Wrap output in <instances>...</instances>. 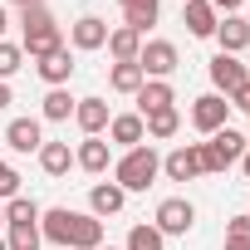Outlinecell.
Masks as SVG:
<instances>
[{
    "label": "cell",
    "instance_id": "cell-1",
    "mask_svg": "<svg viewBox=\"0 0 250 250\" xmlns=\"http://www.w3.org/2000/svg\"><path fill=\"white\" fill-rule=\"evenodd\" d=\"M157 177H162V157H157L152 143H138V147H128V152L113 162V182L128 191V196H133V191H147Z\"/></svg>",
    "mask_w": 250,
    "mask_h": 250
},
{
    "label": "cell",
    "instance_id": "cell-2",
    "mask_svg": "<svg viewBox=\"0 0 250 250\" xmlns=\"http://www.w3.org/2000/svg\"><path fill=\"white\" fill-rule=\"evenodd\" d=\"M20 30H25V40H20L25 59H44L49 49H59V44H64V30H59V20L49 15V5L20 10Z\"/></svg>",
    "mask_w": 250,
    "mask_h": 250
},
{
    "label": "cell",
    "instance_id": "cell-3",
    "mask_svg": "<svg viewBox=\"0 0 250 250\" xmlns=\"http://www.w3.org/2000/svg\"><path fill=\"white\" fill-rule=\"evenodd\" d=\"M245 147H250V138L235 133L230 123H226L221 133H211V138L201 143V172H226V167H235V162L245 157Z\"/></svg>",
    "mask_w": 250,
    "mask_h": 250
},
{
    "label": "cell",
    "instance_id": "cell-4",
    "mask_svg": "<svg viewBox=\"0 0 250 250\" xmlns=\"http://www.w3.org/2000/svg\"><path fill=\"white\" fill-rule=\"evenodd\" d=\"M206 74H211V93H221V98H235V93L250 83V74H245V64H240L235 54H216V59L206 64Z\"/></svg>",
    "mask_w": 250,
    "mask_h": 250
},
{
    "label": "cell",
    "instance_id": "cell-5",
    "mask_svg": "<svg viewBox=\"0 0 250 250\" xmlns=\"http://www.w3.org/2000/svg\"><path fill=\"white\" fill-rule=\"evenodd\" d=\"M177 64H182V54H177V44H172V40H147V44H143V54H138V69H143L147 79H172V74H177Z\"/></svg>",
    "mask_w": 250,
    "mask_h": 250
},
{
    "label": "cell",
    "instance_id": "cell-6",
    "mask_svg": "<svg viewBox=\"0 0 250 250\" xmlns=\"http://www.w3.org/2000/svg\"><path fill=\"white\" fill-rule=\"evenodd\" d=\"M226 118H230V98H221V93H201V98H191V128L196 133H221L226 128Z\"/></svg>",
    "mask_w": 250,
    "mask_h": 250
},
{
    "label": "cell",
    "instance_id": "cell-7",
    "mask_svg": "<svg viewBox=\"0 0 250 250\" xmlns=\"http://www.w3.org/2000/svg\"><path fill=\"white\" fill-rule=\"evenodd\" d=\"M162 177H167V182H196V177H206V172H201V143L172 147V152L162 157Z\"/></svg>",
    "mask_w": 250,
    "mask_h": 250
},
{
    "label": "cell",
    "instance_id": "cell-8",
    "mask_svg": "<svg viewBox=\"0 0 250 250\" xmlns=\"http://www.w3.org/2000/svg\"><path fill=\"white\" fill-rule=\"evenodd\" d=\"M152 226H157L162 235H187V230L196 226V206H191L187 196H167V201L157 206V216H152Z\"/></svg>",
    "mask_w": 250,
    "mask_h": 250
},
{
    "label": "cell",
    "instance_id": "cell-9",
    "mask_svg": "<svg viewBox=\"0 0 250 250\" xmlns=\"http://www.w3.org/2000/svg\"><path fill=\"white\" fill-rule=\"evenodd\" d=\"M5 147L10 152H40L44 147V123L40 118H10L5 123Z\"/></svg>",
    "mask_w": 250,
    "mask_h": 250
},
{
    "label": "cell",
    "instance_id": "cell-10",
    "mask_svg": "<svg viewBox=\"0 0 250 250\" xmlns=\"http://www.w3.org/2000/svg\"><path fill=\"white\" fill-rule=\"evenodd\" d=\"M74 123L83 128V138H103V133H108V123H113V113H108V103H103L98 93H88V98L74 103Z\"/></svg>",
    "mask_w": 250,
    "mask_h": 250
},
{
    "label": "cell",
    "instance_id": "cell-11",
    "mask_svg": "<svg viewBox=\"0 0 250 250\" xmlns=\"http://www.w3.org/2000/svg\"><path fill=\"white\" fill-rule=\"evenodd\" d=\"M216 44H221V54H245L250 49V20H240V15H221V25H216V35H211Z\"/></svg>",
    "mask_w": 250,
    "mask_h": 250
},
{
    "label": "cell",
    "instance_id": "cell-12",
    "mask_svg": "<svg viewBox=\"0 0 250 250\" xmlns=\"http://www.w3.org/2000/svg\"><path fill=\"white\" fill-rule=\"evenodd\" d=\"M133 98H138V118L162 113V108H177V88H172V79H147Z\"/></svg>",
    "mask_w": 250,
    "mask_h": 250
},
{
    "label": "cell",
    "instance_id": "cell-13",
    "mask_svg": "<svg viewBox=\"0 0 250 250\" xmlns=\"http://www.w3.org/2000/svg\"><path fill=\"white\" fill-rule=\"evenodd\" d=\"M108 162H113V143H108V138H83V143L74 147V167H83L88 177H103Z\"/></svg>",
    "mask_w": 250,
    "mask_h": 250
},
{
    "label": "cell",
    "instance_id": "cell-14",
    "mask_svg": "<svg viewBox=\"0 0 250 250\" xmlns=\"http://www.w3.org/2000/svg\"><path fill=\"white\" fill-rule=\"evenodd\" d=\"M69 44L74 49H103L108 44V20H98V15H79L74 25H69Z\"/></svg>",
    "mask_w": 250,
    "mask_h": 250
},
{
    "label": "cell",
    "instance_id": "cell-15",
    "mask_svg": "<svg viewBox=\"0 0 250 250\" xmlns=\"http://www.w3.org/2000/svg\"><path fill=\"white\" fill-rule=\"evenodd\" d=\"M35 69H40V79H44L49 88H64V83L74 79V49H69V44H59V49H49Z\"/></svg>",
    "mask_w": 250,
    "mask_h": 250
},
{
    "label": "cell",
    "instance_id": "cell-16",
    "mask_svg": "<svg viewBox=\"0 0 250 250\" xmlns=\"http://www.w3.org/2000/svg\"><path fill=\"white\" fill-rule=\"evenodd\" d=\"M108 143L113 147H138V143H147V128H143V118L138 113H113V123H108Z\"/></svg>",
    "mask_w": 250,
    "mask_h": 250
},
{
    "label": "cell",
    "instance_id": "cell-17",
    "mask_svg": "<svg viewBox=\"0 0 250 250\" xmlns=\"http://www.w3.org/2000/svg\"><path fill=\"white\" fill-rule=\"evenodd\" d=\"M40 235L59 250H69V235H74V211L69 206H54V211H40Z\"/></svg>",
    "mask_w": 250,
    "mask_h": 250
},
{
    "label": "cell",
    "instance_id": "cell-18",
    "mask_svg": "<svg viewBox=\"0 0 250 250\" xmlns=\"http://www.w3.org/2000/svg\"><path fill=\"white\" fill-rule=\"evenodd\" d=\"M123 206H128V191H123L118 182H98V187L88 191V216H98V221H103V216H118Z\"/></svg>",
    "mask_w": 250,
    "mask_h": 250
},
{
    "label": "cell",
    "instance_id": "cell-19",
    "mask_svg": "<svg viewBox=\"0 0 250 250\" xmlns=\"http://www.w3.org/2000/svg\"><path fill=\"white\" fill-rule=\"evenodd\" d=\"M118 5H123V25L138 30V35H147L162 15V0H118Z\"/></svg>",
    "mask_w": 250,
    "mask_h": 250
},
{
    "label": "cell",
    "instance_id": "cell-20",
    "mask_svg": "<svg viewBox=\"0 0 250 250\" xmlns=\"http://www.w3.org/2000/svg\"><path fill=\"white\" fill-rule=\"evenodd\" d=\"M182 25H187L196 40H211V35H216V25H221V15L206 5V0H187V5H182Z\"/></svg>",
    "mask_w": 250,
    "mask_h": 250
},
{
    "label": "cell",
    "instance_id": "cell-21",
    "mask_svg": "<svg viewBox=\"0 0 250 250\" xmlns=\"http://www.w3.org/2000/svg\"><path fill=\"white\" fill-rule=\"evenodd\" d=\"M118 64H138V54H143V35L138 30H128V25H118V30H108V44H103Z\"/></svg>",
    "mask_w": 250,
    "mask_h": 250
},
{
    "label": "cell",
    "instance_id": "cell-22",
    "mask_svg": "<svg viewBox=\"0 0 250 250\" xmlns=\"http://www.w3.org/2000/svg\"><path fill=\"white\" fill-rule=\"evenodd\" d=\"M35 157H40V172L44 177H69V167H74V147L69 143H44Z\"/></svg>",
    "mask_w": 250,
    "mask_h": 250
},
{
    "label": "cell",
    "instance_id": "cell-23",
    "mask_svg": "<svg viewBox=\"0 0 250 250\" xmlns=\"http://www.w3.org/2000/svg\"><path fill=\"white\" fill-rule=\"evenodd\" d=\"M98 245H103V221H98V216L74 211V235H69V250H98Z\"/></svg>",
    "mask_w": 250,
    "mask_h": 250
},
{
    "label": "cell",
    "instance_id": "cell-24",
    "mask_svg": "<svg viewBox=\"0 0 250 250\" xmlns=\"http://www.w3.org/2000/svg\"><path fill=\"white\" fill-rule=\"evenodd\" d=\"M143 128H147V138H152V143H167V138H177V133H182V113H177V108L147 113V118H143Z\"/></svg>",
    "mask_w": 250,
    "mask_h": 250
},
{
    "label": "cell",
    "instance_id": "cell-25",
    "mask_svg": "<svg viewBox=\"0 0 250 250\" xmlns=\"http://www.w3.org/2000/svg\"><path fill=\"white\" fill-rule=\"evenodd\" d=\"M74 103H79V98H69V88H49L44 103H40V118H44V123H69V118H74Z\"/></svg>",
    "mask_w": 250,
    "mask_h": 250
},
{
    "label": "cell",
    "instance_id": "cell-26",
    "mask_svg": "<svg viewBox=\"0 0 250 250\" xmlns=\"http://www.w3.org/2000/svg\"><path fill=\"white\" fill-rule=\"evenodd\" d=\"M143 83H147V74H143L138 64H113V69H108V88H113V93H138Z\"/></svg>",
    "mask_w": 250,
    "mask_h": 250
},
{
    "label": "cell",
    "instance_id": "cell-27",
    "mask_svg": "<svg viewBox=\"0 0 250 250\" xmlns=\"http://www.w3.org/2000/svg\"><path fill=\"white\" fill-rule=\"evenodd\" d=\"M123 250H167V235L152 226V221H138L133 230H128V245Z\"/></svg>",
    "mask_w": 250,
    "mask_h": 250
},
{
    "label": "cell",
    "instance_id": "cell-28",
    "mask_svg": "<svg viewBox=\"0 0 250 250\" xmlns=\"http://www.w3.org/2000/svg\"><path fill=\"white\" fill-rule=\"evenodd\" d=\"M44 235H40V221L35 226H5V250H40Z\"/></svg>",
    "mask_w": 250,
    "mask_h": 250
},
{
    "label": "cell",
    "instance_id": "cell-29",
    "mask_svg": "<svg viewBox=\"0 0 250 250\" xmlns=\"http://www.w3.org/2000/svg\"><path fill=\"white\" fill-rule=\"evenodd\" d=\"M40 221V206L30 196H10L5 201V226H35Z\"/></svg>",
    "mask_w": 250,
    "mask_h": 250
},
{
    "label": "cell",
    "instance_id": "cell-30",
    "mask_svg": "<svg viewBox=\"0 0 250 250\" xmlns=\"http://www.w3.org/2000/svg\"><path fill=\"white\" fill-rule=\"evenodd\" d=\"M20 69H25V49L10 44V40H0V83H10Z\"/></svg>",
    "mask_w": 250,
    "mask_h": 250
},
{
    "label": "cell",
    "instance_id": "cell-31",
    "mask_svg": "<svg viewBox=\"0 0 250 250\" xmlns=\"http://www.w3.org/2000/svg\"><path fill=\"white\" fill-rule=\"evenodd\" d=\"M10 196H20V172L0 157V201H10Z\"/></svg>",
    "mask_w": 250,
    "mask_h": 250
},
{
    "label": "cell",
    "instance_id": "cell-32",
    "mask_svg": "<svg viewBox=\"0 0 250 250\" xmlns=\"http://www.w3.org/2000/svg\"><path fill=\"white\" fill-rule=\"evenodd\" d=\"M226 240H250V216H230L226 221Z\"/></svg>",
    "mask_w": 250,
    "mask_h": 250
},
{
    "label": "cell",
    "instance_id": "cell-33",
    "mask_svg": "<svg viewBox=\"0 0 250 250\" xmlns=\"http://www.w3.org/2000/svg\"><path fill=\"white\" fill-rule=\"evenodd\" d=\"M206 5H211V10H216V15H235V10H240V5H245V0H206Z\"/></svg>",
    "mask_w": 250,
    "mask_h": 250
},
{
    "label": "cell",
    "instance_id": "cell-34",
    "mask_svg": "<svg viewBox=\"0 0 250 250\" xmlns=\"http://www.w3.org/2000/svg\"><path fill=\"white\" fill-rule=\"evenodd\" d=\"M230 108H240V113H245V118H250V83H245V88H240V93H235V98H230Z\"/></svg>",
    "mask_w": 250,
    "mask_h": 250
},
{
    "label": "cell",
    "instance_id": "cell-35",
    "mask_svg": "<svg viewBox=\"0 0 250 250\" xmlns=\"http://www.w3.org/2000/svg\"><path fill=\"white\" fill-rule=\"evenodd\" d=\"M15 103V93H10V83H0V108H10Z\"/></svg>",
    "mask_w": 250,
    "mask_h": 250
},
{
    "label": "cell",
    "instance_id": "cell-36",
    "mask_svg": "<svg viewBox=\"0 0 250 250\" xmlns=\"http://www.w3.org/2000/svg\"><path fill=\"white\" fill-rule=\"evenodd\" d=\"M221 250H250V240H226Z\"/></svg>",
    "mask_w": 250,
    "mask_h": 250
},
{
    "label": "cell",
    "instance_id": "cell-37",
    "mask_svg": "<svg viewBox=\"0 0 250 250\" xmlns=\"http://www.w3.org/2000/svg\"><path fill=\"white\" fill-rule=\"evenodd\" d=\"M10 5H20V10H35V5H44V0H10Z\"/></svg>",
    "mask_w": 250,
    "mask_h": 250
},
{
    "label": "cell",
    "instance_id": "cell-38",
    "mask_svg": "<svg viewBox=\"0 0 250 250\" xmlns=\"http://www.w3.org/2000/svg\"><path fill=\"white\" fill-rule=\"evenodd\" d=\"M240 167H245V177H250V147H245V157H240Z\"/></svg>",
    "mask_w": 250,
    "mask_h": 250
},
{
    "label": "cell",
    "instance_id": "cell-39",
    "mask_svg": "<svg viewBox=\"0 0 250 250\" xmlns=\"http://www.w3.org/2000/svg\"><path fill=\"white\" fill-rule=\"evenodd\" d=\"M5 25H10V20H5V5H0V35H5Z\"/></svg>",
    "mask_w": 250,
    "mask_h": 250
},
{
    "label": "cell",
    "instance_id": "cell-40",
    "mask_svg": "<svg viewBox=\"0 0 250 250\" xmlns=\"http://www.w3.org/2000/svg\"><path fill=\"white\" fill-rule=\"evenodd\" d=\"M0 230H5V201H0Z\"/></svg>",
    "mask_w": 250,
    "mask_h": 250
},
{
    "label": "cell",
    "instance_id": "cell-41",
    "mask_svg": "<svg viewBox=\"0 0 250 250\" xmlns=\"http://www.w3.org/2000/svg\"><path fill=\"white\" fill-rule=\"evenodd\" d=\"M98 250H118V245H98Z\"/></svg>",
    "mask_w": 250,
    "mask_h": 250
},
{
    "label": "cell",
    "instance_id": "cell-42",
    "mask_svg": "<svg viewBox=\"0 0 250 250\" xmlns=\"http://www.w3.org/2000/svg\"><path fill=\"white\" fill-rule=\"evenodd\" d=\"M0 250H5V240H0Z\"/></svg>",
    "mask_w": 250,
    "mask_h": 250
},
{
    "label": "cell",
    "instance_id": "cell-43",
    "mask_svg": "<svg viewBox=\"0 0 250 250\" xmlns=\"http://www.w3.org/2000/svg\"><path fill=\"white\" fill-rule=\"evenodd\" d=\"M245 74H250V64H245Z\"/></svg>",
    "mask_w": 250,
    "mask_h": 250
},
{
    "label": "cell",
    "instance_id": "cell-44",
    "mask_svg": "<svg viewBox=\"0 0 250 250\" xmlns=\"http://www.w3.org/2000/svg\"><path fill=\"white\" fill-rule=\"evenodd\" d=\"M182 5H187V0H182Z\"/></svg>",
    "mask_w": 250,
    "mask_h": 250
},
{
    "label": "cell",
    "instance_id": "cell-45",
    "mask_svg": "<svg viewBox=\"0 0 250 250\" xmlns=\"http://www.w3.org/2000/svg\"><path fill=\"white\" fill-rule=\"evenodd\" d=\"M245 216H250V211H245Z\"/></svg>",
    "mask_w": 250,
    "mask_h": 250
}]
</instances>
